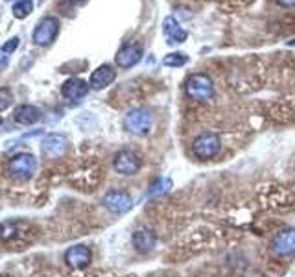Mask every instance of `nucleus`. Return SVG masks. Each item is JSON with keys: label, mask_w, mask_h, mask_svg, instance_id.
Masks as SVG:
<instances>
[{"label": "nucleus", "mask_w": 295, "mask_h": 277, "mask_svg": "<svg viewBox=\"0 0 295 277\" xmlns=\"http://www.w3.org/2000/svg\"><path fill=\"white\" fill-rule=\"evenodd\" d=\"M59 32V21L54 17H48L37 24L33 32V43L35 44H50Z\"/></svg>", "instance_id": "obj_1"}, {"label": "nucleus", "mask_w": 295, "mask_h": 277, "mask_svg": "<svg viewBox=\"0 0 295 277\" xmlns=\"http://www.w3.org/2000/svg\"><path fill=\"white\" fill-rule=\"evenodd\" d=\"M187 91L192 98H198V100H209L210 96H212V81L203 74H196L188 80Z\"/></svg>", "instance_id": "obj_2"}, {"label": "nucleus", "mask_w": 295, "mask_h": 277, "mask_svg": "<svg viewBox=\"0 0 295 277\" xmlns=\"http://www.w3.org/2000/svg\"><path fill=\"white\" fill-rule=\"evenodd\" d=\"M140 50L139 47H133V44H129V47H124L116 56V63L120 67H131L135 65L137 61L140 59Z\"/></svg>", "instance_id": "obj_3"}, {"label": "nucleus", "mask_w": 295, "mask_h": 277, "mask_svg": "<svg viewBox=\"0 0 295 277\" xmlns=\"http://www.w3.org/2000/svg\"><path fill=\"white\" fill-rule=\"evenodd\" d=\"M113 80H114V70L111 69L109 65H103V67H100L98 70H94V74H92V78H91V85L94 87V89H102V87H105Z\"/></svg>", "instance_id": "obj_4"}, {"label": "nucleus", "mask_w": 295, "mask_h": 277, "mask_svg": "<svg viewBox=\"0 0 295 277\" xmlns=\"http://www.w3.org/2000/svg\"><path fill=\"white\" fill-rule=\"evenodd\" d=\"M164 33L170 37L172 43H181V41L187 39V32L177 26L175 19H172V17H168L166 21H164Z\"/></svg>", "instance_id": "obj_5"}, {"label": "nucleus", "mask_w": 295, "mask_h": 277, "mask_svg": "<svg viewBox=\"0 0 295 277\" xmlns=\"http://www.w3.org/2000/svg\"><path fill=\"white\" fill-rule=\"evenodd\" d=\"M33 8V0H17L13 4V15L17 19H26L30 13H32Z\"/></svg>", "instance_id": "obj_6"}, {"label": "nucleus", "mask_w": 295, "mask_h": 277, "mask_svg": "<svg viewBox=\"0 0 295 277\" xmlns=\"http://www.w3.org/2000/svg\"><path fill=\"white\" fill-rule=\"evenodd\" d=\"M85 91H87V85L81 80H70L63 87V93L67 96H81Z\"/></svg>", "instance_id": "obj_7"}, {"label": "nucleus", "mask_w": 295, "mask_h": 277, "mask_svg": "<svg viewBox=\"0 0 295 277\" xmlns=\"http://www.w3.org/2000/svg\"><path fill=\"white\" fill-rule=\"evenodd\" d=\"M37 118H39V113H37V109H33V107H21V109L17 111V120H19V122L30 124V122H35Z\"/></svg>", "instance_id": "obj_8"}, {"label": "nucleus", "mask_w": 295, "mask_h": 277, "mask_svg": "<svg viewBox=\"0 0 295 277\" xmlns=\"http://www.w3.org/2000/svg\"><path fill=\"white\" fill-rule=\"evenodd\" d=\"M187 61V58L183 54H170L168 58H164V63L166 65H181Z\"/></svg>", "instance_id": "obj_9"}, {"label": "nucleus", "mask_w": 295, "mask_h": 277, "mask_svg": "<svg viewBox=\"0 0 295 277\" xmlns=\"http://www.w3.org/2000/svg\"><path fill=\"white\" fill-rule=\"evenodd\" d=\"M19 47V39H10L6 44H2V52H11V50H15Z\"/></svg>", "instance_id": "obj_10"}, {"label": "nucleus", "mask_w": 295, "mask_h": 277, "mask_svg": "<svg viewBox=\"0 0 295 277\" xmlns=\"http://www.w3.org/2000/svg\"><path fill=\"white\" fill-rule=\"evenodd\" d=\"M10 100H11V95H10V91H0V107H6L8 104H10Z\"/></svg>", "instance_id": "obj_11"}, {"label": "nucleus", "mask_w": 295, "mask_h": 277, "mask_svg": "<svg viewBox=\"0 0 295 277\" xmlns=\"http://www.w3.org/2000/svg\"><path fill=\"white\" fill-rule=\"evenodd\" d=\"M277 2L284 8H295V0H277Z\"/></svg>", "instance_id": "obj_12"}, {"label": "nucleus", "mask_w": 295, "mask_h": 277, "mask_svg": "<svg viewBox=\"0 0 295 277\" xmlns=\"http://www.w3.org/2000/svg\"><path fill=\"white\" fill-rule=\"evenodd\" d=\"M6 63H8V59H2V61H0V69H4V67H6Z\"/></svg>", "instance_id": "obj_13"}, {"label": "nucleus", "mask_w": 295, "mask_h": 277, "mask_svg": "<svg viewBox=\"0 0 295 277\" xmlns=\"http://www.w3.org/2000/svg\"><path fill=\"white\" fill-rule=\"evenodd\" d=\"M72 2H80V0H72Z\"/></svg>", "instance_id": "obj_14"}]
</instances>
